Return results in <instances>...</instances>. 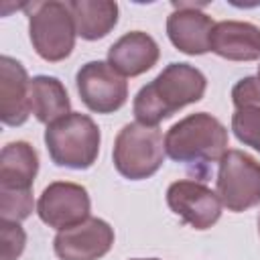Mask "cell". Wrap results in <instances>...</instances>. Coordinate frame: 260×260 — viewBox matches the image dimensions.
<instances>
[{
    "label": "cell",
    "instance_id": "cell-1",
    "mask_svg": "<svg viewBox=\"0 0 260 260\" xmlns=\"http://www.w3.org/2000/svg\"><path fill=\"white\" fill-rule=\"evenodd\" d=\"M205 75L189 63H169L150 83L138 89L132 110L136 122L156 126L205 95Z\"/></svg>",
    "mask_w": 260,
    "mask_h": 260
},
{
    "label": "cell",
    "instance_id": "cell-2",
    "mask_svg": "<svg viewBox=\"0 0 260 260\" xmlns=\"http://www.w3.org/2000/svg\"><path fill=\"white\" fill-rule=\"evenodd\" d=\"M165 152L183 165L219 162L228 152V130L207 112L191 114L169 128L165 134Z\"/></svg>",
    "mask_w": 260,
    "mask_h": 260
},
{
    "label": "cell",
    "instance_id": "cell-3",
    "mask_svg": "<svg viewBox=\"0 0 260 260\" xmlns=\"http://www.w3.org/2000/svg\"><path fill=\"white\" fill-rule=\"evenodd\" d=\"M102 134L98 124L81 112H71L45 130V146L57 167L85 171L100 154Z\"/></svg>",
    "mask_w": 260,
    "mask_h": 260
},
{
    "label": "cell",
    "instance_id": "cell-4",
    "mask_svg": "<svg viewBox=\"0 0 260 260\" xmlns=\"http://www.w3.org/2000/svg\"><path fill=\"white\" fill-rule=\"evenodd\" d=\"M28 16V37L37 55L49 63L67 59L75 47V22L67 2L47 0L22 4Z\"/></svg>",
    "mask_w": 260,
    "mask_h": 260
},
{
    "label": "cell",
    "instance_id": "cell-5",
    "mask_svg": "<svg viewBox=\"0 0 260 260\" xmlns=\"http://www.w3.org/2000/svg\"><path fill=\"white\" fill-rule=\"evenodd\" d=\"M165 140L156 126H144L140 122L126 124L114 140V167L130 181H142L152 177L165 160Z\"/></svg>",
    "mask_w": 260,
    "mask_h": 260
},
{
    "label": "cell",
    "instance_id": "cell-6",
    "mask_svg": "<svg viewBox=\"0 0 260 260\" xmlns=\"http://www.w3.org/2000/svg\"><path fill=\"white\" fill-rule=\"evenodd\" d=\"M217 195L234 213L260 203V162L244 150H228L217 169Z\"/></svg>",
    "mask_w": 260,
    "mask_h": 260
},
{
    "label": "cell",
    "instance_id": "cell-7",
    "mask_svg": "<svg viewBox=\"0 0 260 260\" xmlns=\"http://www.w3.org/2000/svg\"><path fill=\"white\" fill-rule=\"evenodd\" d=\"M81 102L95 114H114L128 100L126 79L108 61H89L75 75Z\"/></svg>",
    "mask_w": 260,
    "mask_h": 260
},
{
    "label": "cell",
    "instance_id": "cell-8",
    "mask_svg": "<svg viewBox=\"0 0 260 260\" xmlns=\"http://www.w3.org/2000/svg\"><path fill=\"white\" fill-rule=\"evenodd\" d=\"M91 201L87 189L71 181H55L47 185L37 201V213L43 223L63 232L79 225L89 217Z\"/></svg>",
    "mask_w": 260,
    "mask_h": 260
},
{
    "label": "cell",
    "instance_id": "cell-9",
    "mask_svg": "<svg viewBox=\"0 0 260 260\" xmlns=\"http://www.w3.org/2000/svg\"><path fill=\"white\" fill-rule=\"evenodd\" d=\"M167 205L187 225L195 230H207L221 217V201L207 185L191 179H181L169 185Z\"/></svg>",
    "mask_w": 260,
    "mask_h": 260
},
{
    "label": "cell",
    "instance_id": "cell-10",
    "mask_svg": "<svg viewBox=\"0 0 260 260\" xmlns=\"http://www.w3.org/2000/svg\"><path fill=\"white\" fill-rule=\"evenodd\" d=\"M114 246V230L100 217H87L79 225L63 230L53 240L59 260H100Z\"/></svg>",
    "mask_w": 260,
    "mask_h": 260
},
{
    "label": "cell",
    "instance_id": "cell-11",
    "mask_svg": "<svg viewBox=\"0 0 260 260\" xmlns=\"http://www.w3.org/2000/svg\"><path fill=\"white\" fill-rule=\"evenodd\" d=\"M175 10L167 18L169 41L185 55H203L209 51L211 30L215 22L211 16L201 12L205 4L173 2Z\"/></svg>",
    "mask_w": 260,
    "mask_h": 260
},
{
    "label": "cell",
    "instance_id": "cell-12",
    "mask_svg": "<svg viewBox=\"0 0 260 260\" xmlns=\"http://www.w3.org/2000/svg\"><path fill=\"white\" fill-rule=\"evenodd\" d=\"M30 79L20 61L0 57V120L6 126H22L30 112Z\"/></svg>",
    "mask_w": 260,
    "mask_h": 260
},
{
    "label": "cell",
    "instance_id": "cell-13",
    "mask_svg": "<svg viewBox=\"0 0 260 260\" xmlns=\"http://www.w3.org/2000/svg\"><path fill=\"white\" fill-rule=\"evenodd\" d=\"M160 49L156 41L142 30L126 32L108 49V63L122 77H136L146 73L156 65Z\"/></svg>",
    "mask_w": 260,
    "mask_h": 260
},
{
    "label": "cell",
    "instance_id": "cell-14",
    "mask_svg": "<svg viewBox=\"0 0 260 260\" xmlns=\"http://www.w3.org/2000/svg\"><path fill=\"white\" fill-rule=\"evenodd\" d=\"M232 130L236 138L260 152V79L244 77L232 87Z\"/></svg>",
    "mask_w": 260,
    "mask_h": 260
},
{
    "label": "cell",
    "instance_id": "cell-15",
    "mask_svg": "<svg viewBox=\"0 0 260 260\" xmlns=\"http://www.w3.org/2000/svg\"><path fill=\"white\" fill-rule=\"evenodd\" d=\"M209 51L228 61H256L260 59V28L242 20L215 22Z\"/></svg>",
    "mask_w": 260,
    "mask_h": 260
},
{
    "label": "cell",
    "instance_id": "cell-16",
    "mask_svg": "<svg viewBox=\"0 0 260 260\" xmlns=\"http://www.w3.org/2000/svg\"><path fill=\"white\" fill-rule=\"evenodd\" d=\"M39 173V154L24 142H8L0 152V191H32Z\"/></svg>",
    "mask_w": 260,
    "mask_h": 260
},
{
    "label": "cell",
    "instance_id": "cell-17",
    "mask_svg": "<svg viewBox=\"0 0 260 260\" xmlns=\"http://www.w3.org/2000/svg\"><path fill=\"white\" fill-rule=\"evenodd\" d=\"M67 6L77 35L85 41H100L118 24V4L112 0H71Z\"/></svg>",
    "mask_w": 260,
    "mask_h": 260
},
{
    "label": "cell",
    "instance_id": "cell-18",
    "mask_svg": "<svg viewBox=\"0 0 260 260\" xmlns=\"http://www.w3.org/2000/svg\"><path fill=\"white\" fill-rule=\"evenodd\" d=\"M30 112L41 124H53L55 120L71 114V102L65 85L51 75H37L28 85Z\"/></svg>",
    "mask_w": 260,
    "mask_h": 260
},
{
    "label": "cell",
    "instance_id": "cell-19",
    "mask_svg": "<svg viewBox=\"0 0 260 260\" xmlns=\"http://www.w3.org/2000/svg\"><path fill=\"white\" fill-rule=\"evenodd\" d=\"M35 209L32 191H0V217L8 221H22Z\"/></svg>",
    "mask_w": 260,
    "mask_h": 260
},
{
    "label": "cell",
    "instance_id": "cell-20",
    "mask_svg": "<svg viewBox=\"0 0 260 260\" xmlns=\"http://www.w3.org/2000/svg\"><path fill=\"white\" fill-rule=\"evenodd\" d=\"M0 236H2V260H16L26 246V234L18 221L0 219Z\"/></svg>",
    "mask_w": 260,
    "mask_h": 260
},
{
    "label": "cell",
    "instance_id": "cell-21",
    "mask_svg": "<svg viewBox=\"0 0 260 260\" xmlns=\"http://www.w3.org/2000/svg\"><path fill=\"white\" fill-rule=\"evenodd\" d=\"M132 260H158V258H132Z\"/></svg>",
    "mask_w": 260,
    "mask_h": 260
},
{
    "label": "cell",
    "instance_id": "cell-22",
    "mask_svg": "<svg viewBox=\"0 0 260 260\" xmlns=\"http://www.w3.org/2000/svg\"><path fill=\"white\" fill-rule=\"evenodd\" d=\"M258 232H260V215H258Z\"/></svg>",
    "mask_w": 260,
    "mask_h": 260
},
{
    "label": "cell",
    "instance_id": "cell-23",
    "mask_svg": "<svg viewBox=\"0 0 260 260\" xmlns=\"http://www.w3.org/2000/svg\"><path fill=\"white\" fill-rule=\"evenodd\" d=\"M258 79H260V65H258Z\"/></svg>",
    "mask_w": 260,
    "mask_h": 260
}]
</instances>
